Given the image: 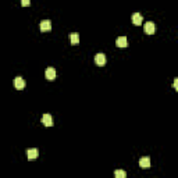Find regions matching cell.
<instances>
[{
    "label": "cell",
    "mask_w": 178,
    "mask_h": 178,
    "mask_svg": "<svg viewBox=\"0 0 178 178\" xmlns=\"http://www.w3.org/2000/svg\"><path fill=\"white\" fill-rule=\"evenodd\" d=\"M174 88H175V91H178V78L174 79Z\"/></svg>",
    "instance_id": "cell-14"
},
{
    "label": "cell",
    "mask_w": 178,
    "mask_h": 178,
    "mask_svg": "<svg viewBox=\"0 0 178 178\" xmlns=\"http://www.w3.org/2000/svg\"><path fill=\"white\" fill-rule=\"evenodd\" d=\"M50 29H52V22H50V20H43V21H41V31L42 32L50 31Z\"/></svg>",
    "instance_id": "cell-6"
},
{
    "label": "cell",
    "mask_w": 178,
    "mask_h": 178,
    "mask_svg": "<svg viewBox=\"0 0 178 178\" xmlns=\"http://www.w3.org/2000/svg\"><path fill=\"white\" fill-rule=\"evenodd\" d=\"M42 124H43L45 127H52V125H53V118H52V116H50V114H43V117H42Z\"/></svg>",
    "instance_id": "cell-5"
},
{
    "label": "cell",
    "mask_w": 178,
    "mask_h": 178,
    "mask_svg": "<svg viewBox=\"0 0 178 178\" xmlns=\"http://www.w3.org/2000/svg\"><path fill=\"white\" fill-rule=\"evenodd\" d=\"M127 177V173L124 170H116L114 171V178H125Z\"/></svg>",
    "instance_id": "cell-12"
},
{
    "label": "cell",
    "mask_w": 178,
    "mask_h": 178,
    "mask_svg": "<svg viewBox=\"0 0 178 178\" xmlns=\"http://www.w3.org/2000/svg\"><path fill=\"white\" fill-rule=\"evenodd\" d=\"M21 4H22V6H29V4H31V2H29V0H22Z\"/></svg>",
    "instance_id": "cell-13"
},
{
    "label": "cell",
    "mask_w": 178,
    "mask_h": 178,
    "mask_svg": "<svg viewBox=\"0 0 178 178\" xmlns=\"http://www.w3.org/2000/svg\"><path fill=\"white\" fill-rule=\"evenodd\" d=\"M25 85H27V82H25V79L22 77H16L14 78V86H16V89H24Z\"/></svg>",
    "instance_id": "cell-2"
},
{
    "label": "cell",
    "mask_w": 178,
    "mask_h": 178,
    "mask_svg": "<svg viewBox=\"0 0 178 178\" xmlns=\"http://www.w3.org/2000/svg\"><path fill=\"white\" fill-rule=\"evenodd\" d=\"M95 63L100 67L104 66V64H106V56H104V53H97L96 56H95Z\"/></svg>",
    "instance_id": "cell-4"
},
{
    "label": "cell",
    "mask_w": 178,
    "mask_h": 178,
    "mask_svg": "<svg viewBox=\"0 0 178 178\" xmlns=\"http://www.w3.org/2000/svg\"><path fill=\"white\" fill-rule=\"evenodd\" d=\"M27 156H28V160H35V159H38V156H39V150H38L36 147L28 149V150H27Z\"/></svg>",
    "instance_id": "cell-3"
},
{
    "label": "cell",
    "mask_w": 178,
    "mask_h": 178,
    "mask_svg": "<svg viewBox=\"0 0 178 178\" xmlns=\"http://www.w3.org/2000/svg\"><path fill=\"white\" fill-rule=\"evenodd\" d=\"M116 45L118 47H127L128 46V41H127V38L125 36H120V38H117Z\"/></svg>",
    "instance_id": "cell-9"
},
{
    "label": "cell",
    "mask_w": 178,
    "mask_h": 178,
    "mask_svg": "<svg viewBox=\"0 0 178 178\" xmlns=\"http://www.w3.org/2000/svg\"><path fill=\"white\" fill-rule=\"evenodd\" d=\"M70 41H71L72 45H78L79 43V35L77 34V32H72V34H70Z\"/></svg>",
    "instance_id": "cell-11"
},
{
    "label": "cell",
    "mask_w": 178,
    "mask_h": 178,
    "mask_svg": "<svg viewBox=\"0 0 178 178\" xmlns=\"http://www.w3.org/2000/svg\"><path fill=\"white\" fill-rule=\"evenodd\" d=\"M56 75H57V72L53 67H49V68L46 70V78L49 79V81H53V79L56 78Z\"/></svg>",
    "instance_id": "cell-8"
},
{
    "label": "cell",
    "mask_w": 178,
    "mask_h": 178,
    "mask_svg": "<svg viewBox=\"0 0 178 178\" xmlns=\"http://www.w3.org/2000/svg\"><path fill=\"white\" fill-rule=\"evenodd\" d=\"M143 31H145V34H147V35L154 34V32H156V25H154V22H153V21H147V22H145V28H143Z\"/></svg>",
    "instance_id": "cell-1"
},
{
    "label": "cell",
    "mask_w": 178,
    "mask_h": 178,
    "mask_svg": "<svg viewBox=\"0 0 178 178\" xmlns=\"http://www.w3.org/2000/svg\"><path fill=\"white\" fill-rule=\"evenodd\" d=\"M131 20H132V22H134L135 25H141L142 21H143L141 13H134V14H132V17H131Z\"/></svg>",
    "instance_id": "cell-7"
},
{
    "label": "cell",
    "mask_w": 178,
    "mask_h": 178,
    "mask_svg": "<svg viewBox=\"0 0 178 178\" xmlns=\"http://www.w3.org/2000/svg\"><path fill=\"white\" fill-rule=\"evenodd\" d=\"M139 166H141L142 169H149L150 167V159L147 156L142 157V159L139 160Z\"/></svg>",
    "instance_id": "cell-10"
}]
</instances>
